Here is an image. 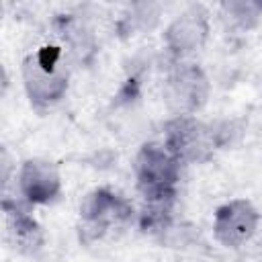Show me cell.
Returning a JSON list of instances; mask_svg holds the SVG:
<instances>
[{
	"mask_svg": "<svg viewBox=\"0 0 262 262\" xmlns=\"http://www.w3.org/2000/svg\"><path fill=\"white\" fill-rule=\"evenodd\" d=\"M18 199L29 205H49L61 194V174L59 168L45 158H27L14 170Z\"/></svg>",
	"mask_w": 262,
	"mask_h": 262,
	"instance_id": "6",
	"label": "cell"
},
{
	"mask_svg": "<svg viewBox=\"0 0 262 262\" xmlns=\"http://www.w3.org/2000/svg\"><path fill=\"white\" fill-rule=\"evenodd\" d=\"M80 223L84 233L102 237L115 229L125 227L133 219L131 203L113 188H92L80 203Z\"/></svg>",
	"mask_w": 262,
	"mask_h": 262,
	"instance_id": "5",
	"label": "cell"
},
{
	"mask_svg": "<svg viewBox=\"0 0 262 262\" xmlns=\"http://www.w3.org/2000/svg\"><path fill=\"white\" fill-rule=\"evenodd\" d=\"M211 82L205 70L188 59L176 61L164 80L162 96L174 115H196L209 100Z\"/></svg>",
	"mask_w": 262,
	"mask_h": 262,
	"instance_id": "4",
	"label": "cell"
},
{
	"mask_svg": "<svg viewBox=\"0 0 262 262\" xmlns=\"http://www.w3.org/2000/svg\"><path fill=\"white\" fill-rule=\"evenodd\" d=\"M4 225L8 244L20 254H35L43 248L45 235L41 225L29 213V205L18 201L4 199Z\"/></svg>",
	"mask_w": 262,
	"mask_h": 262,
	"instance_id": "9",
	"label": "cell"
},
{
	"mask_svg": "<svg viewBox=\"0 0 262 262\" xmlns=\"http://www.w3.org/2000/svg\"><path fill=\"white\" fill-rule=\"evenodd\" d=\"M23 88L29 102L43 111L55 106L70 86V72L57 47H43L29 53L20 66Z\"/></svg>",
	"mask_w": 262,
	"mask_h": 262,
	"instance_id": "1",
	"label": "cell"
},
{
	"mask_svg": "<svg viewBox=\"0 0 262 262\" xmlns=\"http://www.w3.org/2000/svg\"><path fill=\"white\" fill-rule=\"evenodd\" d=\"M207 39H209V16L203 8L196 6L176 14L164 31V45L176 61H182L192 53L201 51Z\"/></svg>",
	"mask_w": 262,
	"mask_h": 262,
	"instance_id": "8",
	"label": "cell"
},
{
	"mask_svg": "<svg viewBox=\"0 0 262 262\" xmlns=\"http://www.w3.org/2000/svg\"><path fill=\"white\" fill-rule=\"evenodd\" d=\"M162 143L180 164H203L217 149V131L196 115H174L164 125Z\"/></svg>",
	"mask_w": 262,
	"mask_h": 262,
	"instance_id": "3",
	"label": "cell"
},
{
	"mask_svg": "<svg viewBox=\"0 0 262 262\" xmlns=\"http://www.w3.org/2000/svg\"><path fill=\"white\" fill-rule=\"evenodd\" d=\"M182 164L162 141L143 143L133 160V174L145 203H174Z\"/></svg>",
	"mask_w": 262,
	"mask_h": 262,
	"instance_id": "2",
	"label": "cell"
},
{
	"mask_svg": "<svg viewBox=\"0 0 262 262\" xmlns=\"http://www.w3.org/2000/svg\"><path fill=\"white\" fill-rule=\"evenodd\" d=\"M223 18L229 23V27L239 31H250L258 25L262 16V4L250 2V0H229L219 6Z\"/></svg>",
	"mask_w": 262,
	"mask_h": 262,
	"instance_id": "10",
	"label": "cell"
},
{
	"mask_svg": "<svg viewBox=\"0 0 262 262\" xmlns=\"http://www.w3.org/2000/svg\"><path fill=\"white\" fill-rule=\"evenodd\" d=\"M260 227V211L248 199H231L215 209L213 235L223 248L246 246Z\"/></svg>",
	"mask_w": 262,
	"mask_h": 262,
	"instance_id": "7",
	"label": "cell"
}]
</instances>
